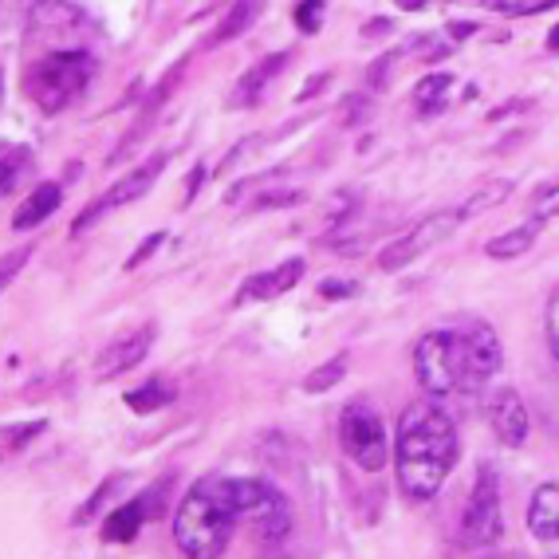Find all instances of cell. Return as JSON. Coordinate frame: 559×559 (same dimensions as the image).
I'll use <instances>...</instances> for the list:
<instances>
[{
  "label": "cell",
  "instance_id": "obj_25",
  "mask_svg": "<svg viewBox=\"0 0 559 559\" xmlns=\"http://www.w3.org/2000/svg\"><path fill=\"white\" fill-rule=\"evenodd\" d=\"M532 217L536 221H551L559 217V186H544L532 201Z\"/></svg>",
  "mask_w": 559,
  "mask_h": 559
},
{
  "label": "cell",
  "instance_id": "obj_26",
  "mask_svg": "<svg viewBox=\"0 0 559 559\" xmlns=\"http://www.w3.org/2000/svg\"><path fill=\"white\" fill-rule=\"evenodd\" d=\"M115 485H119V477H107V480H103L99 492H95V497H91L87 504H83V509L75 512V524H87V520H95V512H99V509H103V500H107L110 492H115Z\"/></svg>",
  "mask_w": 559,
  "mask_h": 559
},
{
  "label": "cell",
  "instance_id": "obj_6",
  "mask_svg": "<svg viewBox=\"0 0 559 559\" xmlns=\"http://www.w3.org/2000/svg\"><path fill=\"white\" fill-rule=\"evenodd\" d=\"M500 539V485L489 465L477 469V485L461 516V544L465 548H489Z\"/></svg>",
  "mask_w": 559,
  "mask_h": 559
},
{
  "label": "cell",
  "instance_id": "obj_11",
  "mask_svg": "<svg viewBox=\"0 0 559 559\" xmlns=\"http://www.w3.org/2000/svg\"><path fill=\"white\" fill-rule=\"evenodd\" d=\"M304 280V260L300 257H288L280 260L276 269L269 272H257V276L240 288L237 304H252V300H276V296H284V292H292L296 284Z\"/></svg>",
  "mask_w": 559,
  "mask_h": 559
},
{
  "label": "cell",
  "instance_id": "obj_29",
  "mask_svg": "<svg viewBox=\"0 0 559 559\" xmlns=\"http://www.w3.org/2000/svg\"><path fill=\"white\" fill-rule=\"evenodd\" d=\"M355 292H359V284H350V280H323L320 284L323 300H347V296H355Z\"/></svg>",
  "mask_w": 559,
  "mask_h": 559
},
{
  "label": "cell",
  "instance_id": "obj_15",
  "mask_svg": "<svg viewBox=\"0 0 559 559\" xmlns=\"http://www.w3.org/2000/svg\"><path fill=\"white\" fill-rule=\"evenodd\" d=\"M146 516H154L146 500H127L122 509H115L107 516V524H103V539H107V544H130V539L139 536L142 520Z\"/></svg>",
  "mask_w": 559,
  "mask_h": 559
},
{
  "label": "cell",
  "instance_id": "obj_2",
  "mask_svg": "<svg viewBox=\"0 0 559 559\" xmlns=\"http://www.w3.org/2000/svg\"><path fill=\"white\" fill-rule=\"evenodd\" d=\"M402 492L414 500L438 497L457 461V426L438 402H414L399 418V441H394Z\"/></svg>",
  "mask_w": 559,
  "mask_h": 559
},
{
  "label": "cell",
  "instance_id": "obj_3",
  "mask_svg": "<svg viewBox=\"0 0 559 559\" xmlns=\"http://www.w3.org/2000/svg\"><path fill=\"white\" fill-rule=\"evenodd\" d=\"M240 524L237 509V477H210L198 480L178 512H174V539L181 556L190 559H221L229 548L233 528Z\"/></svg>",
  "mask_w": 559,
  "mask_h": 559
},
{
  "label": "cell",
  "instance_id": "obj_31",
  "mask_svg": "<svg viewBox=\"0 0 559 559\" xmlns=\"http://www.w3.org/2000/svg\"><path fill=\"white\" fill-rule=\"evenodd\" d=\"M24 260H28V249L16 252V257H4V288H9V284H12V272H21Z\"/></svg>",
  "mask_w": 559,
  "mask_h": 559
},
{
  "label": "cell",
  "instance_id": "obj_4",
  "mask_svg": "<svg viewBox=\"0 0 559 559\" xmlns=\"http://www.w3.org/2000/svg\"><path fill=\"white\" fill-rule=\"evenodd\" d=\"M95 80V60L87 51H51L48 60L32 63L24 75V95H28L44 115H60L63 107L80 99Z\"/></svg>",
  "mask_w": 559,
  "mask_h": 559
},
{
  "label": "cell",
  "instance_id": "obj_28",
  "mask_svg": "<svg viewBox=\"0 0 559 559\" xmlns=\"http://www.w3.org/2000/svg\"><path fill=\"white\" fill-rule=\"evenodd\" d=\"M548 350L559 367V288L551 292V300H548Z\"/></svg>",
  "mask_w": 559,
  "mask_h": 559
},
{
  "label": "cell",
  "instance_id": "obj_12",
  "mask_svg": "<svg viewBox=\"0 0 559 559\" xmlns=\"http://www.w3.org/2000/svg\"><path fill=\"white\" fill-rule=\"evenodd\" d=\"M60 201H63L60 181H44V186H36V190L21 201V210L12 213V229H21V233L36 229L40 221H48L51 213L60 210Z\"/></svg>",
  "mask_w": 559,
  "mask_h": 559
},
{
  "label": "cell",
  "instance_id": "obj_33",
  "mask_svg": "<svg viewBox=\"0 0 559 559\" xmlns=\"http://www.w3.org/2000/svg\"><path fill=\"white\" fill-rule=\"evenodd\" d=\"M323 83H328V71H323V75H316V80H311V83H308V87H304V91H300V95H296V103H308V99H311V95H316V91H320V87H323Z\"/></svg>",
  "mask_w": 559,
  "mask_h": 559
},
{
  "label": "cell",
  "instance_id": "obj_32",
  "mask_svg": "<svg viewBox=\"0 0 559 559\" xmlns=\"http://www.w3.org/2000/svg\"><path fill=\"white\" fill-rule=\"evenodd\" d=\"M205 181V166H198V170L190 174V181H186V205H190L193 198H198V186Z\"/></svg>",
  "mask_w": 559,
  "mask_h": 559
},
{
  "label": "cell",
  "instance_id": "obj_23",
  "mask_svg": "<svg viewBox=\"0 0 559 559\" xmlns=\"http://www.w3.org/2000/svg\"><path fill=\"white\" fill-rule=\"evenodd\" d=\"M32 166V151H24V146H16V151H4V181H0V190H4V198H12L16 193V181L28 174Z\"/></svg>",
  "mask_w": 559,
  "mask_h": 559
},
{
  "label": "cell",
  "instance_id": "obj_34",
  "mask_svg": "<svg viewBox=\"0 0 559 559\" xmlns=\"http://www.w3.org/2000/svg\"><path fill=\"white\" fill-rule=\"evenodd\" d=\"M473 32H477V24H469V21H453L450 24V36H453V40H461V36H473Z\"/></svg>",
  "mask_w": 559,
  "mask_h": 559
},
{
  "label": "cell",
  "instance_id": "obj_24",
  "mask_svg": "<svg viewBox=\"0 0 559 559\" xmlns=\"http://www.w3.org/2000/svg\"><path fill=\"white\" fill-rule=\"evenodd\" d=\"M323 9H328V0H300V4H296V24H300V32H320Z\"/></svg>",
  "mask_w": 559,
  "mask_h": 559
},
{
  "label": "cell",
  "instance_id": "obj_21",
  "mask_svg": "<svg viewBox=\"0 0 559 559\" xmlns=\"http://www.w3.org/2000/svg\"><path fill=\"white\" fill-rule=\"evenodd\" d=\"M343 374H347V355H335L331 362H323V367L311 370L308 379H304V390H308V394H323V390L340 386Z\"/></svg>",
  "mask_w": 559,
  "mask_h": 559
},
{
  "label": "cell",
  "instance_id": "obj_10",
  "mask_svg": "<svg viewBox=\"0 0 559 559\" xmlns=\"http://www.w3.org/2000/svg\"><path fill=\"white\" fill-rule=\"evenodd\" d=\"M151 343H154V328L130 331V335H122V340H115L107 350H103L95 374H99V379H119V374L134 370L146 355H151Z\"/></svg>",
  "mask_w": 559,
  "mask_h": 559
},
{
  "label": "cell",
  "instance_id": "obj_35",
  "mask_svg": "<svg viewBox=\"0 0 559 559\" xmlns=\"http://www.w3.org/2000/svg\"><path fill=\"white\" fill-rule=\"evenodd\" d=\"M426 0H399V9H421Z\"/></svg>",
  "mask_w": 559,
  "mask_h": 559
},
{
  "label": "cell",
  "instance_id": "obj_16",
  "mask_svg": "<svg viewBox=\"0 0 559 559\" xmlns=\"http://www.w3.org/2000/svg\"><path fill=\"white\" fill-rule=\"evenodd\" d=\"M260 9H264V0H237V4L225 12V21L213 28V36L205 40V48H221V44L237 40L240 32H249V24L260 16Z\"/></svg>",
  "mask_w": 559,
  "mask_h": 559
},
{
  "label": "cell",
  "instance_id": "obj_18",
  "mask_svg": "<svg viewBox=\"0 0 559 559\" xmlns=\"http://www.w3.org/2000/svg\"><path fill=\"white\" fill-rule=\"evenodd\" d=\"M536 233H539V221L516 225V229L492 237L489 245H485V252H489L492 260H516V257H524V252H528L532 245H536Z\"/></svg>",
  "mask_w": 559,
  "mask_h": 559
},
{
  "label": "cell",
  "instance_id": "obj_19",
  "mask_svg": "<svg viewBox=\"0 0 559 559\" xmlns=\"http://www.w3.org/2000/svg\"><path fill=\"white\" fill-rule=\"evenodd\" d=\"M174 399H178V386H170L166 379H151V382H142V390H130L127 406L134 409V414H154V409L170 406Z\"/></svg>",
  "mask_w": 559,
  "mask_h": 559
},
{
  "label": "cell",
  "instance_id": "obj_7",
  "mask_svg": "<svg viewBox=\"0 0 559 559\" xmlns=\"http://www.w3.org/2000/svg\"><path fill=\"white\" fill-rule=\"evenodd\" d=\"M166 158H170V154H154L151 162H142L139 170H130L127 178L115 181V186H110L107 193H99V198L91 201V205L80 213V217L71 221V237L87 233L91 225H95L99 217H107L110 210H122V205H130V201H139L142 193H151V186L158 181V174H162V166H166Z\"/></svg>",
  "mask_w": 559,
  "mask_h": 559
},
{
  "label": "cell",
  "instance_id": "obj_1",
  "mask_svg": "<svg viewBox=\"0 0 559 559\" xmlns=\"http://www.w3.org/2000/svg\"><path fill=\"white\" fill-rule=\"evenodd\" d=\"M500 340L489 323H469L457 331H430L414 347V374L421 390L441 394H473L500 370Z\"/></svg>",
  "mask_w": 559,
  "mask_h": 559
},
{
  "label": "cell",
  "instance_id": "obj_17",
  "mask_svg": "<svg viewBox=\"0 0 559 559\" xmlns=\"http://www.w3.org/2000/svg\"><path fill=\"white\" fill-rule=\"evenodd\" d=\"M457 87L450 71H433L426 80L414 87V103H418V115H441V110L450 107V91Z\"/></svg>",
  "mask_w": 559,
  "mask_h": 559
},
{
  "label": "cell",
  "instance_id": "obj_9",
  "mask_svg": "<svg viewBox=\"0 0 559 559\" xmlns=\"http://www.w3.org/2000/svg\"><path fill=\"white\" fill-rule=\"evenodd\" d=\"M489 418L492 430L504 445H524L528 441V409L520 402V394L512 386H497L489 399Z\"/></svg>",
  "mask_w": 559,
  "mask_h": 559
},
{
  "label": "cell",
  "instance_id": "obj_8",
  "mask_svg": "<svg viewBox=\"0 0 559 559\" xmlns=\"http://www.w3.org/2000/svg\"><path fill=\"white\" fill-rule=\"evenodd\" d=\"M461 225V213L450 210V213H433V217H426L421 225H414V229L406 233V237H399L394 245H386L379 257V269L382 272H399L406 269V264H414V260L421 257L426 249H433L438 240H445L453 229Z\"/></svg>",
  "mask_w": 559,
  "mask_h": 559
},
{
  "label": "cell",
  "instance_id": "obj_27",
  "mask_svg": "<svg viewBox=\"0 0 559 559\" xmlns=\"http://www.w3.org/2000/svg\"><path fill=\"white\" fill-rule=\"evenodd\" d=\"M36 433H44V421H28V426H16V430L4 433V445H9V453H21L24 445H28Z\"/></svg>",
  "mask_w": 559,
  "mask_h": 559
},
{
  "label": "cell",
  "instance_id": "obj_13",
  "mask_svg": "<svg viewBox=\"0 0 559 559\" xmlns=\"http://www.w3.org/2000/svg\"><path fill=\"white\" fill-rule=\"evenodd\" d=\"M284 63H288V51H276V56H264L260 63H252V68L240 75L237 91H233V107H257L264 87L276 80Z\"/></svg>",
  "mask_w": 559,
  "mask_h": 559
},
{
  "label": "cell",
  "instance_id": "obj_36",
  "mask_svg": "<svg viewBox=\"0 0 559 559\" xmlns=\"http://www.w3.org/2000/svg\"><path fill=\"white\" fill-rule=\"evenodd\" d=\"M500 559H509V556H500Z\"/></svg>",
  "mask_w": 559,
  "mask_h": 559
},
{
  "label": "cell",
  "instance_id": "obj_22",
  "mask_svg": "<svg viewBox=\"0 0 559 559\" xmlns=\"http://www.w3.org/2000/svg\"><path fill=\"white\" fill-rule=\"evenodd\" d=\"M485 9L497 16H536V12L559 9V0H485Z\"/></svg>",
  "mask_w": 559,
  "mask_h": 559
},
{
  "label": "cell",
  "instance_id": "obj_30",
  "mask_svg": "<svg viewBox=\"0 0 559 559\" xmlns=\"http://www.w3.org/2000/svg\"><path fill=\"white\" fill-rule=\"evenodd\" d=\"M158 245H162V233H154V237H151V240H142L139 249L130 252V260H127V272L142 269V264H146V260H151V257H154V249H158Z\"/></svg>",
  "mask_w": 559,
  "mask_h": 559
},
{
  "label": "cell",
  "instance_id": "obj_20",
  "mask_svg": "<svg viewBox=\"0 0 559 559\" xmlns=\"http://www.w3.org/2000/svg\"><path fill=\"white\" fill-rule=\"evenodd\" d=\"M512 193V181L509 178H492L489 186H480L477 193H469V201H461V221L465 217H477V213H485V210H492V205H500V201L509 198Z\"/></svg>",
  "mask_w": 559,
  "mask_h": 559
},
{
  "label": "cell",
  "instance_id": "obj_14",
  "mask_svg": "<svg viewBox=\"0 0 559 559\" xmlns=\"http://www.w3.org/2000/svg\"><path fill=\"white\" fill-rule=\"evenodd\" d=\"M528 528L536 539H559V485H539L528 504Z\"/></svg>",
  "mask_w": 559,
  "mask_h": 559
},
{
  "label": "cell",
  "instance_id": "obj_5",
  "mask_svg": "<svg viewBox=\"0 0 559 559\" xmlns=\"http://www.w3.org/2000/svg\"><path fill=\"white\" fill-rule=\"evenodd\" d=\"M340 445L362 473H379L390 461V441L379 409L370 402H347L340 414Z\"/></svg>",
  "mask_w": 559,
  "mask_h": 559
}]
</instances>
